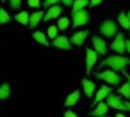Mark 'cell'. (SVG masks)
Masks as SVG:
<instances>
[{"instance_id": "obj_1", "label": "cell", "mask_w": 130, "mask_h": 117, "mask_svg": "<svg viewBox=\"0 0 130 117\" xmlns=\"http://www.w3.org/2000/svg\"><path fill=\"white\" fill-rule=\"evenodd\" d=\"M130 63L129 59L128 57H123L120 56H112L104 60H103L100 64L98 68H101L106 65L111 67L114 71L123 70L125 67Z\"/></svg>"}, {"instance_id": "obj_2", "label": "cell", "mask_w": 130, "mask_h": 117, "mask_svg": "<svg viewBox=\"0 0 130 117\" xmlns=\"http://www.w3.org/2000/svg\"><path fill=\"white\" fill-rule=\"evenodd\" d=\"M94 75L98 79L104 80L107 83L115 86L119 85L122 81L121 77L111 70H106L104 71L103 72H98V73L94 72Z\"/></svg>"}, {"instance_id": "obj_3", "label": "cell", "mask_w": 130, "mask_h": 117, "mask_svg": "<svg viewBox=\"0 0 130 117\" xmlns=\"http://www.w3.org/2000/svg\"><path fill=\"white\" fill-rule=\"evenodd\" d=\"M117 30V25L113 21L110 20H107L104 21L101 27H100V31L101 33L109 38H111L116 35Z\"/></svg>"}, {"instance_id": "obj_4", "label": "cell", "mask_w": 130, "mask_h": 117, "mask_svg": "<svg viewBox=\"0 0 130 117\" xmlns=\"http://www.w3.org/2000/svg\"><path fill=\"white\" fill-rule=\"evenodd\" d=\"M106 101H107V104L108 107H110L113 109L122 110V111L128 110V108L125 105L124 102L122 101V97H118L113 94H110L107 97Z\"/></svg>"}, {"instance_id": "obj_5", "label": "cell", "mask_w": 130, "mask_h": 117, "mask_svg": "<svg viewBox=\"0 0 130 117\" xmlns=\"http://www.w3.org/2000/svg\"><path fill=\"white\" fill-rule=\"evenodd\" d=\"M72 17H73V27H72V28L85 25L89 21V14L85 9H82L80 11H78L74 14H72Z\"/></svg>"}, {"instance_id": "obj_6", "label": "cell", "mask_w": 130, "mask_h": 117, "mask_svg": "<svg viewBox=\"0 0 130 117\" xmlns=\"http://www.w3.org/2000/svg\"><path fill=\"white\" fill-rule=\"evenodd\" d=\"M86 54V74L90 76L91 72L98 60V53L87 48Z\"/></svg>"}, {"instance_id": "obj_7", "label": "cell", "mask_w": 130, "mask_h": 117, "mask_svg": "<svg viewBox=\"0 0 130 117\" xmlns=\"http://www.w3.org/2000/svg\"><path fill=\"white\" fill-rule=\"evenodd\" d=\"M111 49L118 53H124L126 48V41L124 40L123 34L122 33H118L114 41L111 44Z\"/></svg>"}, {"instance_id": "obj_8", "label": "cell", "mask_w": 130, "mask_h": 117, "mask_svg": "<svg viewBox=\"0 0 130 117\" xmlns=\"http://www.w3.org/2000/svg\"><path fill=\"white\" fill-rule=\"evenodd\" d=\"M112 91V88H109L108 86L104 85H102L101 88L97 92L96 94V96H95V99L94 101H93L92 104H91V108H93L94 107H95L98 103L101 102L104 98H106L110 94V91Z\"/></svg>"}, {"instance_id": "obj_9", "label": "cell", "mask_w": 130, "mask_h": 117, "mask_svg": "<svg viewBox=\"0 0 130 117\" xmlns=\"http://www.w3.org/2000/svg\"><path fill=\"white\" fill-rule=\"evenodd\" d=\"M52 44L59 49H64V50H71L72 49V46H71L70 42L69 41L68 38L66 36H59L57 37Z\"/></svg>"}, {"instance_id": "obj_10", "label": "cell", "mask_w": 130, "mask_h": 117, "mask_svg": "<svg viewBox=\"0 0 130 117\" xmlns=\"http://www.w3.org/2000/svg\"><path fill=\"white\" fill-rule=\"evenodd\" d=\"M92 43L98 53L101 55H105L107 53V45L102 38L98 36H94L92 37Z\"/></svg>"}, {"instance_id": "obj_11", "label": "cell", "mask_w": 130, "mask_h": 117, "mask_svg": "<svg viewBox=\"0 0 130 117\" xmlns=\"http://www.w3.org/2000/svg\"><path fill=\"white\" fill-rule=\"evenodd\" d=\"M88 34H89L88 30L78 31L73 34V36L70 38L69 42H70V43H72L78 46H81L83 44L86 37L88 36Z\"/></svg>"}, {"instance_id": "obj_12", "label": "cell", "mask_w": 130, "mask_h": 117, "mask_svg": "<svg viewBox=\"0 0 130 117\" xmlns=\"http://www.w3.org/2000/svg\"><path fill=\"white\" fill-rule=\"evenodd\" d=\"M62 11V8L59 5H54L49 8L48 11L43 16V21H49L50 20L56 18L59 16Z\"/></svg>"}, {"instance_id": "obj_13", "label": "cell", "mask_w": 130, "mask_h": 117, "mask_svg": "<svg viewBox=\"0 0 130 117\" xmlns=\"http://www.w3.org/2000/svg\"><path fill=\"white\" fill-rule=\"evenodd\" d=\"M82 85L84 89V92L85 94V95L91 98L94 92L95 88H96V85L91 80H88L87 78H83L82 81Z\"/></svg>"}, {"instance_id": "obj_14", "label": "cell", "mask_w": 130, "mask_h": 117, "mask_svg": "<svg viewBox=\"0 0 130 117\" xmlns=\"http://www.w3.org/2000/svg\"><path fill=\"white\" fill-rule=\"evenodd\" d=\"M109 111V108L107 104H104V102H100L98 104L95 110H94L93 111H91L90 113V115L92 116H103L104 115H105L107 112Z\"/></svg>"}, {"instance_id": "obj_15", "label": "cell", "mask_w": 130, "mask_h": 117, "mask_svg": "<svg viewBox=\"0 0 130 117\" xmlns=\"http://www.w3.org/2000/svg\"><path fill=\"white\" fill-rule=\"evenodd\" d=\"M42 18H43V11H39L32 13L30 16V28L31 29L35 28L37 26L40 21L42 19Z\"/></svg>"}, {"instance_id": "obj_16", "label": "cell", "mask_w": 130, "mask_h": 117, "mask_svg": "<svg viewBox=\"0 0 130 117\" xmlns=\"http://www.w3.org/2000/svg\"><path fill=\"white\" fill-rule=\"evenodd\" d=\"M79 97H80V91L78 90L75 91L74 92H72L71 94H69L67 97L66 102H65V104H64V107H66L74 106L77 103V101H78Z\"/></svg>"}, {"instance_id": "obj_17", "label": "cell", "mask_w": 130, "mask_h": 117, "mask_svg": "<svg viewBox=\"0 0 130 117\" xmlns=\"http://www.w3.org/2000/svg\"><path fill=\"white\" fill-rule=\"evenodd\" d=\"M14 20L23 25H27L30 21L29 14L27 11H21L18 14L14 15Z\"/></svg>"}, {"instance_id": "obj_18", "label": "cell", "mask_w": 130, "mask_h": 117, "mask_svg": "<svg viewBox=\"0 0 130 117\" xmlns=\"http://www.w3.org/2000/svg\"><path fill=\"white\" fill-rule=\"evenodd\" d=\"M32 36H33L34 39L35 40H37L39 43L43 44V45H44L46 46H50V43L47 41L46 37V36H45V34L43 33H42L40 31H35V32L33 33Z\"/></svg>"}, {"instance_id": "obj_19", "label": "cell", "mask_w": 130, "mask_h": 117, "mask_svg": "<svg viewBox=\"0 0 130 117\" xmlns=\"http://www.w3.org/2000/svg\"><path fill=\"white\" fill-rule=\"evenodd\" d=\"M118 21L123 27H124L126 30H130V20L124 11L120 13L118 16Z\"/></svg>"}, {"instance_id": "obj_20", "label": "cell", "mask_w": 130, "mask_h": 117, "mask_svg": "<svg viewBox=\"0 0 130 117\" xmlns=\"http://www.w3.org/2000/svg\"><path fill=\"white\" fill-rule=\"evenodd\" d=\"M88 2H89L88 0H75L73 2V8L72 11V15L74 14L78 11L83 9V8L88 5Z\"/></svg>"}, {"instance_id": "obj_21", "label": "cell", "mask_w": 130, "mask_h": 117, "mask_svg": "<svg viewBox=\"0 0 130 117\" xmlns=\"http://www.w3.org/2000/svg\"><path fill=\"white\" fill-rule=\"evenodd\" d=\"M10 96V87L8 84H3L0 87V100H5Z\"/></svg>"}, {"instance_id": "obj_22", "label": "cell", "mask_w": 130, "mask_h": 117, "mask_svg": "<svg viewBox=\"0 0 130 117\" xmlns=\"http://www.w3.org/2000/svg\"><path fill=\"white\" fill-rule=\"evenodd\" d=\"M118 93L121 94L123 96H124L126 98L130 99V87L129 83H125L119 90Z\"/></svg>"}, {"instance_id": "obj_23", "label": "cell", "mask_w": 130, "mask_h": 117, "mask_svg": "<svg viewBox=\"0 0 130 117\" xmlns=\"http://www.w3.org/2000/svg\"><path fill=\"white\" fill-rule=\"evenodd\" d=\"M10 21H11V18L8 13L5 9L0 8V24L8 23Z\"/></svg>"}, {"instance_id": "obj_24", "label": "cell", "mask_w": 130, "mask_h": 117, "mask_svg": "<svg viewBox=\"0 0 130 117\" xmlns=\"http://www.w3.org/2000/svg\"><path fill=\"white\" fill-rule=\"evenodd\" d=\"M69 25V20L67 18H61L58 21V27L61 30H65Z\"/></svg>"}, {"instance_id": "obj_25", "label": "cell", "mask_w": 130, "mask_h": 117, "mask_svg": "<svg viewBox=\"0 0 130 117\" xmlns=\"http://www.w3.org/2000/svg\"><path fill=\"white\" fill-rule=\"evenodd\" d=\"M47 34H48V36H49V37L50 39H55V38H56V36H57V34H58L57 27L56 26H54V25L50 26L48 28Z\"/></svg>"}, {"instance_id": "obj_26", "label": "cell", "mask_w": 130, "mask_h": 117, "mask_svg": "<svg viewBox=\"0 0 130 117\" xmlns=\"http://www.w3.org/2000/svg\"><path fill=\"white\" fill-rule=\"evenodd\" d=\"M21 0H10V6L14 9H19L21 8Z\"/></svg>"}, {"instance_id": "obj_27", "label": "cell", "mask_w": 130, "mask_h": 117, "mask_svg": "<svg viewBox=\"0 0 130 117\" xmlns=\"http://www.w3.org/2000/svg\"><path fill=\"white\" fill-rule=\"evenodd\" d=\"M27 4L30 7H32V8H40V0H28Z\"/></svg>"}, {"instance_id": "obj_28", "label": "cell", "mask_w": 130, "mask_h": 117, "mask_svg": "<svg viewBox=\"0 0 130 117\" xmlns=\"http://www.w3.org/2000/svg\"><path fill=\"white\" fill-rule=\"evenodd\" d=\"M60 0H45L43 2V5L44 7V8H47L49 6H50L51 5H54L56 3H59Z\"/></svg>"}, {"instance_id": "obj_29", "label": "cell", "mask_w": 130, "mask_h": 117, "mask_svg": "<svg viewBox=\"0 0 130 117\" xmlns=\"http://www.w3.org/2000/svg\"><path fill=\"white\" fill-rule=\"evenodd\" d=\"M64 117H78V116L76 115V113H73L71 110H69L64 113Z\"/></svg>"}, {"instance_id": "obj_30", "label": "cell", "mask_w": 130, "mask_h": 117, "mask_svg": "<svg viewBox=\"0 0 130 117\" xmlns=\"http://www.w3.org/2000/svg\"><path fill=\"white\" fill-rule=\"evenodd\" d=\"M101 2H102V0H91V4H90V8H93V7L99 5Z\"/></svg>"}, {"instance_id": "obj_31", "label": "cell", "mask_w": 130, "mask_h": 117, "mask_svg": "<svg viewBox=\"0 0 130 117\" xmlns=\"http://www.w3.org/2000/svg\"><path fill=\"white\" fill-rule=\"evenodd\" d=\"M62 2L67 7H70L73 3V0H62Z\"/></svg>"}, {"instance_id": "obj_32", "label": "cell", "mask_w": 130, "mask_h": 117, "mask_svg": "<svg viewBox=\"0 0 130 117\" xmlns=\"http://www.w3.org/2000/svg\"><path fill=\"white\" fill-rule=\"evenodd\" d=\"M123 75L126 77V78L128 79V83H129V87H130V75L127 73V72L126 71V70H123Z\"/></svg>"}, {"instance_id": "obj_33", "label": "cell", "mask_w": 130, "mask_h": 117, "mask_svg": "<svg viewBox=\"0 0 130 117\" xmlns=\"http://www.w3.org/2000/svg\"><path fill=\"white\" fill-rule=\"evenodd\" d=\"M126 48L127 51L130 53V40H127L126 41Z\"/></svg>"}, {"instance_id": "obj_34", "label": "cell", "mask_w": 130, "mask_h": 117, "mask_svg": "<svg viewBox=\"0 0 130 117\" xmlns=\"http://www.w3.org/2000/svg\"><path fill=\"white\" fill-rule=\"evenodd\" d=\"M124 104L126 106V107L128 108V110L130 111V102H128V101H124Z\"/></svg>"}, {"instance_id": "obj_35", "label": "cell", "mask_w": 130, "mask_h": 117, "mask_svg": "<svg viewBox=\"0 0 130 117\" xmlns=\"http://www.w3.org/2000/svg\"><path fill=\"white\" fill-rule=\"evenodd\" d=\"M116 117H126V116H125L124 114H123V113H117V115H116Z\"/></svg>"}, {"instance_id": "obj_36", "label": "cell", "mask_w": 130, "mask_h": 117, "mask_svg": "<svg viewBox=\"0 0 130 117\" xmlns=\"http://www.w3.org/2000/svg\"><path fill=\"white\" fill-rule=\"evenodd\" d=\"M127 17L129 18V19L130 20V11L128 12V14H127Z\"/></svg>"}, {"instance_id": "obj_37", "label": "cell", "mask_w": 130, "mask_h": 117, "mask_svg": "<svg viewBox=\"0 0 130 117\" xmlns=\"http://www.w3.org/2000/svg\"><path fill=\"white\" fill-rule=\"evenodd\" d=\"M2 2H5V0H2Z\"/></svg>"}, {"instance_id": "obj_38", "label": "cell", "mask_w": 130, "mask_h": 117, "mask_svg": "<svg viewBox=\"0 0 130 117\" xmlns=\"http://www.w3.org/2000/svg\"><path fill=\"white\" fill-rule=\"evenodd\" d=\"M101 117H108V116H101Z\"/></svg>"}]
</instances>
